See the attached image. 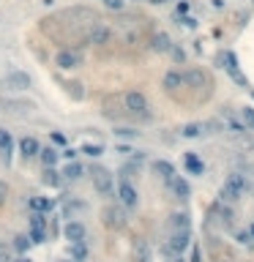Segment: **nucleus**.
Here are the masks:
<instances>
[{
  "instance_id": "2",
  "label": "nucleus",
  "mask_w": 254,
  "mask_h": 262,
  "mask_svg": "<svg viewBox=\"0 0 254 262\" xmlns=\"http://www.w3.org/2000/svg\"><path fill=\"white\" fill-rule=\"evenodd\" d=\"M123 104H126V109H129L134 118H140V120H153V115H151V104H148V96L142 90H129L123 96Z\"/></svg>"
},
{
  "instance_id": "20",
  "label": "nucleus",
  "mask_w": 254,
  "mask_h": 262,
  "mask_svg": "<svg viewBox=\"0 0 254 262\" xmlns=\"http://www.w3.org/2000/svg\"><path fill=\"white\" fill-rule=\"evenodd\" d=\"M153 49L156 52H170L172 49L170 36H167V33H156V36H153Z\"/></svg>"
},
{
  "instance_id": "23",
  "label": "nucleus",
  "mask_w": 254,
  "mask_h": 262,
  "mask_svg": "<svg viewBox=\"0 0 254 262\" xmlns=\"http://www.w3.org/2000/svg\"><path fill=\"white\" fill-rule=\"evenodd\" d=\"M38 156H41V161H44V167H55L57 164V150L55 148H38Z\"/></svg>"
},
{
  "instance_id": "15",
  "label": "nucleus",
  "mask_w": 254,
  "mask_h": 262,
  "mask_svg": "<svg viewBox=\"0 0 254 262\" xmlns=\"http://www.w3.org/2000/svg\"><path fill=\"white\" fill-rule=\"evenodd\" d=\"M222 123H224V126H227V129H230V131H233V134H244V131H246V126H244V123H241V120H238V118H235V115H233V112H222Z\"/></svg>"
},
{
  "instance_id": "30",
  "label": "nucleus",
  "mask_w": 254,
  "mask_h": 262,
  "mask_svg": "<svg viewBox=\"0 0 254 262\" xmlns=\"http://www.w3.org/2000/svg\"><path fill=\"white\" fill-rule=\"evenodd\" d=\"M241 118H244V126H249V129H254V109H252V107L241 109Z\"/></svg>"
},
{
  "instance_id": "34",
  "label": "nucleus",
  "mask_w": 254,
  "mask_h": 262,
  "mask_svg": "<svg viewBox=\"0 0 254 262\" xmlns=\"http://www.w3.org/2000/svg\"><path fill=\"white\" fill-rule=\"evenodd\" d=\"M5 200H8V186H5L3 180H0V208L5 205Z\"/></svg>"
},
{
  "instance_id": "24",
  "label": "nucleus",
  "mask_w": 254,
  "mask_h": 262,
  "mask_svg": "<svg viewBox=\"0 0 254 262\" xmlns=\"http://www.w3.org/2000/svg\"><path fill=\"white\" fill-rule=\"evenodd\" d=\"M27 221H30V230H36V232H47V219H44V213L33 211Z\"/></svg>"
},
{
  "instance_id": "28",
  "label": "nucleus",
  "mask_w": 254,
  "mask_h": 262,
  "mask_svg": "<svg viewBox=\"0 0 254 262\" xmlns=\"http://www.w3.org/2000/svg\"><path fill=\"white\" fill-rule=\"evenodd\" d=\"M82 153H88L90 159H96V156L104 153V145H99V142H85L82 145Z\"/></svg>"
},
{
  "instance_id": "29",
  "label": "nucleus",
  "mask_w": 254,
  "mask_h": 262,
  "mask_svg": "<svg viewBox=\"0 0 254 262\" xmlns=\"http://www.w3.org/2000/svg\"><path fill=\"white\" fill-rule=\"evenodd\" d=\"M71 257L77 262H82L85 257H88V249H85V241L82 243H71Z\"/></svg>"
},
{
  "instance_id": "11",
  "label": "nucleus",
  "mask_w": 254,
  "mask_h": 262,
  "mask_svg": "<svg viewBox=\"0 0 254 262\" xmlns=\"http://www.w3.org/2000/svg\"><path fill=\"white\" fill-rule=\"evenodd\" d=\"M131 254H134L137 262H151V246H148L145 238H137L134 246H131Z\"/></svg>"
},
{
  "instance_id": "18",
  "label": "nucleus",
  "mask_w": 254,
  "mask_h": 262,
  "mask_svg": "<svg viewBox=\"0 0 254 262\" xmlns=\"http://www.w3.org/2000/svg\"><path fill=\"white\" fill-rule=\"evenodd\" d=\"M183 85H186V79H183L181 71H170L164 77V87H167V90H178V87H183Z\"/></svg>"
},
{
  "instance_id": "22",
  "label": "nucleus",
  "mask_w": 254,
  "mask_h": 262,
  "mask_svg": "<svg viewBox=\"0 0 254 262\" xmlns=\"http://www.w3.org/2000/svg\"><path fill=\"white\" fill-rule=\"evenodd\" d=\"M186 170L192 172V175H203L205 172V164L197 159L194 153H186Z\"/></svg>"
},
{
  "instance_id": "32",
  "label": "nucleus",
  "mask_w": 254,
  "mask_h": 262,
  "mask_svg": "<svg viewBox=\"0 0 254 262\" xmlns=\"http://www.w3.org/2000/svg\"><path fill=\"white\" fill-rule=\"evenodd\" d=\"M14 246H16V252H25V249L30 246V238H25V235L14 238Z\"/></svg>"
},
{
  "instance_id": "39",
  "label": "nucleus",
  "mask_w": 254,
  "mask_h": 262,
  "mask_svg": "<svg viewBox=\"0 0 254 262\" xmlns=\"http://www.w3.org/2000/svg\"><path fill=\"white\" fill-rule=\"evenodd\" d=\"M109 8H123V0H107Z\"/></svg>"
},
{
  "instance_id": "38",
  "label": "nucleus",
  "mask_w": 254,
  "mask_h": 262,
  "mask_svg": "<svg viewBox=\"0 0 254 262\" xmlns=\"http://www.w3.org/2000/svg\"><path fill=\"white\" fill-rule=\"evenodd\" d=\"M186 11H189V3H186V0H183V3H178V16H183Z\"/></svg>"
},
{
  "instance_id": "4",
  "label": "nucleus",
  "mask_w": 254,
  "mask_h": 262,
  "mask_svg": "<svg viewBox=\"0 0 254 262\" xmlns=\"http://www.w3.org/2000/svg\"><path fill=\"white\" fill-rule=\"evenodd\" d=\"M79 63H82V55H79L77 49H60L55 55V66L63 68V71H71V68H77Z\"/></svg>"
},
{
  "instance_id": "9",
  "label": "nucleus",
  "mask_w": 254,
  "mask_h": 262,
  "mask_svg": "<svg viewBox=\"0 0 254 262\" xmlns=\"http://www.w3.org/2000/svg\"><path fill=\"white\" fill-rule=\"evenodd\" d=\"M63 232H66V241H71V243H82L85 235H88V230H85L82 221H68Z\"/></svg>"
},
{
  "instance_id": "36",
  "label": "nucleus",
  "mask_w": 254,
  "mask_h": 262,
  "mask_svg": "<svg viewBox=\"0 0 254 262\" xmlns=\"http://www.w3.org/2000/svg\"><path fill=\"white\" fill-rule=\"evenodd\" d=\"M183 25H186V27H197V19H194V16H186V14H183ZM181 22H178V25H181Z\"/></svg>"
},
{
  "instance_id": "17",
  "label": "nucleus",
  "mask_w": 254,
  "mask_h": 262,
  "mask_svg": "<svg viewBox=\"0 0 254 262\" xmlns=\"http://www.w3.org/2000/svg\"><path fill=\"white\" fill-rule=\"evenodd\" d=\"M183 79H186V85H192V87H203L205 85V74L200 71V68H189V71L183 74Z\"/></svg>"
},
{
  "instance_id": "33",
  "label": "nucleus",
  "mask_w": 254,
  "mask_h": 262,
  "mask_svg": "<svg viewBox=\"0 0 254 262\" xmlns=\"http://www.w3.org/2000/svg\"><path fill=\"white\" fill-rule=\"evenodd\" d=\"M27 238H30V243H44V241H47V232H36V230H30V235H27Z\"/></svg>"
},
{
  "instance_id": "44",
  "label": "nucleus",
  "mask_w": 254,
  "mask_h": 262,
  "mask_svg": "<svg viewBox=\"0 0 254 262\" xmlns=\"http://www.w3.org/2000/svg\"><path fill=\"white\" fill-rule=\"evenodd\" d=\"M224 262H227V260H224Z\"/></svg>"
},
{
  "instance_id": "16",
  "label": "nucleus",
  "mask_w": 254,
  "mask_h": 262,
  "mask_svg": "<svg viewBox=\"0 0 254 262\" xmlns=\"http://www.w3.org/2000/svg\"><path fill=\"white\" fill-rule=\"evenodd\" d=\"M11 148H14V139H11V134L5 129H0V156H3L5 161L11 159Z\"/></svg>"
},
{
  "instance_id": "42",
  "label": "nucleus",
  "mask_w": 254,
  "mask_h": 262,
  "mask_svg": "<svg viewBox=\"0 0 254 262\" xmlns=\"http://www.w3.org/2000/svg\"><path fill=\"white\" fill-rule=\"evenodd\" d=\"M249 232H252V238H254V224H252V227H249Z\"/></svg>"
},
{
  "instance_id": "25",
  "label": "nucleus",
  "mask_w": 254,
  "mask_h": 262,
  "mask_svg": "<svg viewBox=\"0 0 254 262\" xmlns=\"http://www.w3.org/2000/svg\"><path fill=\"white\" fill-rule=\"evenodd\" d=\"M30 208H33V211H38V213H44V211H52V208H55V202L47 200V197H33Z\"/></svg>"
},
{
  "instance_id": "13",
  "label": "nucleus",
  "mask_w": 254,
  "mask_h": 262,
  "mask_svg": "<svg viewBox=\"0 0 254 262\" xmlns=\"http://www.w3.org/2000/svg\"><path fill=\"white\" fill-rule=\"evenodd\" d=\"M19 150L25 159H33V156H38V139L36 137H22L19 139Z\"/></svg>"
},
{
  "instance_id": "10",
  "label": "nucleus",
  "mask_w": 254,
  "mask_h": 262,
  "mask_svg": "<svg viewBox=\"0 0 254 262\" xmlns=\"http://www.w3.org/2000/svg\"><path fill=\"white\" fill-rule=\"evenodd\" d=\"M5 85L14 87V90H27V87H30V77H27L25 71H11L8 77H5Z\"/></svg>"
},
{
  "instance_id": "19",
  "label": "nucleus",
  "mask_w": 254,
  "mask_h": 262,
  "mask_svg": "<svg viewBox=\"0 0 254 262\" xmlns=\"http://www.w3.org/2000/svg\"><path fill=\"white\" fill-rule=\"evenodd\" d=\"M82 164H79V161H68V164H66V170H63L60 175H63V178H66V180H79V178H82Z\"/></svg>"
},
{
  "instance_id": "8",
  "label": "nucleus",
  "mask_w": 254,
  "mask_h": 262,
  "mask_svg": "<svg viewBox=\"0 0 254 262\" xmlns=\"http://www.w3.org/2000/svg\"><path fill=\"white\" fill-rule=\"evenodd\" d=\"M109 38H112V30H109L107 25H93L90 33H88V44H93V46L109 44Z\"/></svg>"
},
{
  "instance_id": "14",
  "label": "nucleus",
  "mask_w": 254,
  "mask_h": 262,
  "mask_svg": "<svg viewBox=\"0 0 254 262\" xmlns=\"http://www.w3.org/2000/svg\"><path fill=\"white\" fill-rule=\"evenodd\" d=\"M192 227V221H189V213H172L170 216V230L172 232H183Z\"/></svg>"
},
{
  "instance_id": "12",
  "label": "nucleus",
  "mask_w": 254,
  "mask_h": 262,
  "mask_svg": "<svg viewBox=\"0 0 254 262\" xmlns=\"http://www.w3.org/2000/svg\"><path fill=\"white\" fill-rule=\"evenodd\" d=\"M153 170H156V175H159L161 180H167V183L175 178V167H172L170 161H164V159H156L153 161Z\"/></svg>"
},
{
  "instance_id": "26",
  "label": "nucleus",
  "mask_w": 254,
  "mask_h": 262,
  "mask_svg": "<svg viewBox=\"0 0 254 262\" xmlns=\"http://www.w3.org/2000/svg\"><path fill=\"white\" fill-rule=\"evenodd\" d=\"M181 134H183L186 139H194V137H200V134H205V126H203V123H186V126L181 129Z\"/></svg>"
},
{
  "instance_id": "37",
  "label": "nucleus",
  "mask_w": 254,
  "mask_h": 262,
  "mask_svg": "<svg viewBox=\"0 0 254 262\" xmlns=\"http://www.w3.org/2000/svg\"><path fill=\"white\" fill-rule=\"evenodd\" d=\"M60 156H66L68 161H74V159H77V150H74V148H66V150H63V153H60Z\"/></svg>"
},
{
  "instance_id": "40",
  "label": "nucleus",
  "mask_w": 254,
  "mask_h": 262,
  "mask_svg": "<svg viewBox=\"0 0 254 262\" xmlns=\"http://www.w3.org/2000/svg\"><path fill=\"white\" fill-rule=\"evenodd\" d=\"M172 55H175V60H183V57H186L183 55V49H172Z\"/></svg>"
},
{
  "instance_id": "6",
  "label": "nucleus",
  "mask_w": 254,
  "mask_h": 262,
  "mask_svg": "<svg viewBox=\"0 0 254 262\" xmlns=\"http://www.w3.org/2000/svg\"><path fill=\"white\" fill-rule=\"evenodd\" d=\"M90 175H93V189L99 191V194H109V191H112V175L104 170V167H96Z\"/></svg>"
},
{
  "instance_id": "35",
  "label": "nucleus",
  "mask_w": 254,
  "mask_h": 262,
  "mask_svg": "<svg viewBox=\"0 0 254 262\" xmlns=\"http://www.w3.org/2000/svg\"><path fill=\"white\" fill-rule=\"evenodd\" d=\"M235 241H238V243H249V241H254V238H252V232L246 230V232H238V235H235Z\"/></svg>"
},
{
  "instance_id": "27",
  "label": "nucleus",
  "mask_w": 254,
  "mask_h": 262,
  "mask_svg": "<svg viewBox=\"0 0 254 262\" xmlns=\"http://www.w3.org/2000/svg\"><path fill=\"white\" fill-rule=\"evenodd\" d=\"M44 183H47L49 189H57V186H60V172H57L55 167H47V172H44Z\"/></svg>"
},
{
  "instance_id": "7",
  "label": "nucleus",
  "mask_w": 254,
  "mask_h": 262,
  "mask_svg": "<svg viewBox=\"0 0 254 262\" xmlns=\"http://www.w3.org/2000/svg\"><path fill=\"white\" fill-rule=\"evenodd\" d=\"M118 197H120V202H123L126 208H137V202H140V194H137V189L129 183V180H120Z\"/></svg>"
},
{
  "instance_id": "5",
  "label": "nucleus",
  "mask_w": 254,
  "mask_h": 262,
  "mask_svg": "<svg viewBox=\"0 0 254 262\" xmlns=\"http://www.w3.org/2000/svg\"><path fill=\"white\" fill-rule=\"evenodd\" d=\"M101 216H104V224H107L109 230H123L126 227V213L120 211V208H115V205H107L101 211Z\"/></svg>"
},
{
  "instance_id": "3",
  "label": "nucleus",
  "mask_w": 254,
  "mask_h": 262,
  "mask_svg": "<svg viewBox=\"0 0 254 262\" xmlns=\"http://www.w3.org/2000/svg\"><path fill=\"white\" fill-rule=\"evenodd\" d=\"M222 63H224V71L233 77V82L235 85H241V87H246V77L241 74V68H238V57H235V52L233 49H224L222 52Z\"/></svg>"
},
{
  "instance_id": "31",
  "label": "nucleus",
  "mask_w": 254,
  "mask_h": 262,
  "mask_svg": "<svg viewBox=\"0 0 254 262\" xmlns=\"http://www.w3.org/2000/svg\"><path fill=\"white\" fill-rule=\"evenodd\" d=\"M115 137H120V139H131V137H140V131H137V129H115Z\"/></svg>"
},
{
  "instance_id": "21",
  "label": "nucleus",
  "mask_w": 254,
  "mask_h": 262,
  "mask_svg": "<svg viewBox=\"0 0 254 262\" xmlns=\"http://www.w3.org/2000/svg\"><path fill=\"white\" fill-rule=\"evenodd\" d=\"M170 183H172V191H175V194L181 197V200H186V197L192 194V189H189V183H186L183 178H172Z\"/></svg>"
},
{
  "instance_id": "1",
  "label": "nucleus",
  "mask_w": 254,
  "mask_h": 262,
  "mask_svg": "<svg viewBox=\"0 0 254 262\" xmlns=\"http://www.w3.org/2000/svg\"><path fill=\"white\" fill-rule=\"evenodd\" d=\"M246 191H249V180H246L241 172H233L227 180H224L222 191H219V200L230 205V202H238L241 197L246 194Z\"/></svg>"
},
{
  "instance_id": "41",
  "label": "nucleus",
  "mask_w": 254,
  "mask_h": 262,
  "mask_svg": "<svg viewBox=\"0 0 254 262\" xmlns=\"http://www.w3.org/2000/svg\"><path fill=\"white\" fill-rule=\"evenodd\" d=\"M14 262H30V260H27V257H19V260H14Z\"/></svg>"
},
{
  "instance_id": "43",
  "label": "nucleus",
  "mask_w": 254,
  "mask_h": 262,
  "mask_svg": "<svg viewBox=\"0 0 254 262\" xmlns=\"http://www.w3.org/2000/svg\"><path fill=\"white\" fill-rule=\"evenodd\" d=\"M151 3H164V0H151Z\"/></svg>"
}]
</instances>
